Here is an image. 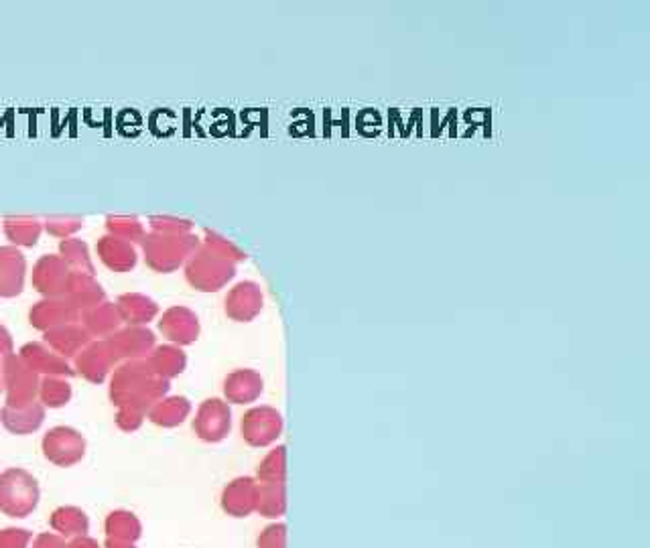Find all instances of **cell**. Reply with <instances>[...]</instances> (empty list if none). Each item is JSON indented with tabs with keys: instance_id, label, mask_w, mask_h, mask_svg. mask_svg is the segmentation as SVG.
Listing matches in <instances>:
<instances>
[{
	"instance_id": "13",
	"label": "cell",
	"mask_w": 650,
	"mask_h": 548,
	"mask_svg": "<svg viewBox=\"0 0 650 548\" xmlns=\"http://www.w3.org/2000/svg\"><path fill=\"white\" fill-rule=\"evenodd\" d=\"M70 274L59 254H45L33 266V289L43 297H61Z\"/></svg>"
},
{
	"instance_id": "8",
	"label": "cell",
	"mask_w": 650,
	"mask_h": 548,
	"mask_svg": "<svg viewBox=\"0 0 650 548\" xmlns=\"http://www.w3.org/2000/svg\"><path fill=\"white\" fill-rule=\"evenodd\" d=\"M118 364L130 360H145L157 346V337L147 325H126L118 327L110 337H106Z\"/></svg>"
},
{
	"instance_id": "43",
	"label": "cell",
	"mask_w": 650,
	"mask_h": 548,
	"mask_svg": "<svg viewBox=\"0 0 650 548\" xmlns=\"http://www.w3.org/2000/svg\"><path fill=\"white\" fill-rule=\"evenodd\" d=\"M104 548H137V546H135L133 542H122V540H112V538H108Z\"/></svg>"
},
{
	"instance_id": "26",
	"label": "cell",
	"mask_w": 650,
	"mask_h": 548,
	"mask_svg": "<svg viewBox=\"0 0 650 548\" xmlns=\"http://www.w3.org/2000/svg\"><path fill=\"white\" fill-rule=\"evenodd\" d=\"M80 323L84 325V329L94 337H110L118 327H120V317L114 309V303L110 301H102L86 311L80 313Z\"/></svg>"
},
{
	"instance_id": "38",
	"label": "cell",
	"mask_w": 650,
	"mask_h": 548,
	"mask_svg": "<svg viewBox=\"0 0 650 548\" xmlns=\"http://www.w3.org/2000/svg\"><path fill=\"white\" fill-rule=\"evenodd\" d=\"M256 548H287V524H269L256 538Z\"/></svg>"
},
{
	"instance_id": "5",
	"label": "cell",
	"mask_w": 650,
	"mask_h": 548,
	"mask_svg": "<svg viewBox=\"0 0 650 548\" xmlns=\"http://www.w3.org/2000/svg\"><path fill=\"white\" fill-rule=\"evenodd\" d=\"M0 382L7 392V406H23L37 400L41 378L19 354H9L0 362Z\"/></svg>"
},
{
	"instance_id": "40",
	"label": "cell",
	"mask_w": 650,
	"mask_h": 548,
	"mask_svg": "<svg viewBox=\"0 0 650 548\" xmlns=\"http://www.w3.org/2000/svg\"><path fill=\"white\" fill-rule=\"evenodd\" d=\"M145 415H139V413H133V410H116V417H114V423L120 431L124 433H135L137 429L143 427L145 423Z\"/></svg>"
},
{
	"instance_id": "24",
	"label": "cell",
	"mask_w": 650,
	"mask_h": 548,
	"mask_svg": "<svg viewBox=\"0 0 650 548\" xmlns=\"http://www.w3.org/2000/svg\"><path fill=\"white\" fill-rule=\"evenodd\" d=\"M189 413H191L189 398L165 396L149 408L147 419L161 429H175L187 421Z\"/></svg>"
},
{
	"instance_id": "36",
	"label": "cell",
	"mask_w": 650,
	"mask_h": 548,
	"mask_svg": "<svg viewBox=\"0 0 650 548\" xmlns=\"http://www.w3.org/2000/svg\"><path fill=\"white\" fill-rule=\"evenodd\" d=\"M204 244L210 246L212 250H216L218 254L226 256L228 260L236 262V264L246 260V252H244V250H240L232 240L224 238L222 234H218V232H214V230H206V232H204Z\"/></svg>"
},
{
	"instance_id": "29",
	"label": "cell",
	"mask_w": 650,
	"mask_h": 548,
	"mask_svg": "<svg viewBox=\"0 0 650 548\" xmlns=\"http://www.w3.org/2000/svg\"><path fill=\"white\" fill-rule=\"evenodd\" d=\"M263 518L277 520L287 512V484H260L256 486V508Z\"/></svg>"
},
{
	"instance_id": "41",
	"label": "cell",
	"mask_w": 650,
	"mask_h": 548,
	"mask_svg": "<svg viewBox=\"0 0 650 548\" xmlns=\"http://www.w3.org/2000/svg\"><path fill=\"white\" fill-rule=\"evenodd\" d=\"M9 354H13V335L3 323H0V360Z\"/></svg>"
},
{
	"instance_id": "25",
	"label": "cell",
	"mask_w": 650,
	"mask_h": 548,
	"mask_svg": "<svg viewBox=\"0 0 650 548\" xmlns=\"http://www.w3.org/2000/svg\"><path fill=\"white\" fill-rule=\"evenodd\" d=\"M145 364L149 366V370L171 382V378H177L179 374H183L185 366H187V354L173 344H165V346H155V350L145 358Z\"/></svg>"
},
{
	"instance_id": "21",
	"label": "cell",
	"mask_w": 650,
	"mask_h": 548,
	"mask_svg": "<svg viewBox=\"0 0 650 548\" xmlns=\"http://www.w3.org/2000/svg\"><path fill=\"white\" fill-rule=\"evenodd\" d=\"M29 321L37 331H49L57 325L80 321V315L65 303L61 297H45L33 303L29 311Z\"/></svg>"
},
{
	"instance_id": "4",
	"label": "cell",
	"mask_w": 650,
	"mask_h": 548,
	"mask_svg": "<svg viewBox=\"0 0 650 548\" xmlns=\"http://www.w3.org/2000/svg\"><path fill=\"white\" fill-rule=\"evenodd\" d=\"M41 498L37 479L21 467L0 473V512L11 518H27L35 512Z\"/></svg>"
},
{
	"instance_id": "17",
	"label": "cell",
	"mask_w": 650,
	"mask_h": 548,
	"mask_svg": "<svg viewBox=\"0 0 650 548\" xmlns=\"http://www.w3.org/2000/svg\"><path fill=\"white\" fill-rule=\"evenodd\" d=\"M61 299L80 315L82 311L106 301V291L96 281V277H92V274L72 272Z\"/></svg>"
},
{
	"instance_id": "34",
	"label": "cell",
	"mask_w": 650,
	"mask_h": 548,
	"mask_svg": "<svg viewBox=\"0 0 650 548\" xmlns=\"http://www.w3.org/2000/svg\"><path fill=\"white\" fill-rule=\"evenodd\" d=\"M104 226L110 236H116L130 244H141L147 236L143 222L135 216H106Z\"/></svg>"
},
{
	"instance_id": "32",
	"label": "cell",
	"mask_w": 650,
	"mask_h": 548,
	"mask_svg": "<svg viewBox=\"0 0 650 548\" xmlns=\"http://www.w3.org/2000/svg\"><path fill=\"white\" fill-rule=\"evenodd\" d=\"M260 484H287V447H275L256 469Z\"/></svg>"
},
{
	"instance_id": "10",
	"label": "cell",
	"mask_w": 650,
	"mask_h": 548,
	"mask_svg": "<svg viewBox=\"0 0 650 548\" xmlns=\"http://www.w3.org/2000/svg\"><path fill=\"white\" fill-rule=\"evenodd\" d=\"M118 360L114 358L106 339H92L90 344L76 356L74 372L92 384L106 382L108 374L116 368Z\"/></svg>"
},
{
	"instance_id": "33",
	"label": "cell",
	"mask_w": 650,
	"mask_h": 548,
	"mask_svg": "<svg viewBox=\"0 0 650 548\" xmlns=\"http://www.w3.org/2000/svg\"><path fill=\"white\" fill-rule=\"evenodd\" d=\"M37 400L47 408H63L72 400V386L61 376H43Z\"/></svg>"
},
{
	"instance_id": "39",
	"label": "cell",
	"mask_w": 650,
	"mask_h": 548,
	"mask_svg": "<svg viewBox=\"0 0 650 548\" xmlns=\"http://www.w3.org/2000/svg\"><path fill=\"white\" fill-rule=\"evenodd\" d=\"M33 534L23 528L0 530V548H29Z\"/></svg>"
},
{
	"instance_id": "6",
	"label": "cell",
	"mask_w": 650,
	"mask_h": 548,
	"mask_svg": "<svg viewBox=\"0 0 650 548\" xmlns=\"http://www.w3.org/2000/svg\"><path fill=\"white\" fill-rule=\"evenodd\" d=\"M283 427H285L283 415L277 408L254 406L244 413L242 423H240V433H242V439L246 441V445L263 449V447L277 443V439L283 433Z\"/></svg>"
},
{
	"instance_id": "3",
	"label": "cell",
	"mask_w": 650,
	"mask_h": 548,
	"mask_svg": "<svg viewBox=\"0 0 650 548\" xmlns=\"http://www.w3.org/2000/svg\"><path fill=\"white\" fill-rule=\"evenodd\" d=\"M200 244L202 240L193 232L189 234L149 232L143 238L141 248L147 266L159 274H167L181 268L187 262V258L198 250Z\"/></svg>"
},
{
	"instance_id": "28",
	"label": "cell",
	"mask_w": 650,
	"mask_h": 548,
	"mask_svg": "<svg viewBox=\"0 0 650 548\" xmlns=\"http://www.w3.org/2000/svg\"><path fill=\"white\" fill-rule=\"evenodd\" d=\"M49 524H51L53 532L63 538L86 536V532L90 530V518L86 516V512L82 508H76V506L57 508L51 514Z\"/></svg>"
},
{
	"instance_id": "31",
	"label": "cell",
	"mask_w": 650,
	"mask_h": 548,
	"mask_svg": "<svg viewBox=\"0 0 650 548\" xmlns=\"http://www.w3.org/2000/svg\"><path fill=\"white\" fill-rule=\"evenodd\" d=\"M59 258L65 262V266L70 268V272H80V274H92L94 277V262L90 256V248L84 240L80 238H65L59 242Z\"/></svg>"
},
{
	"instance_id": "15",
	"label": "cell",
	"mask_w": 650,
	"mask_h": 548,
	"mask_svg": "<svg viewBox=\"0 0 650 548\" xmlns=\"http://www.w3.org/2000/svg\"><path fill=\"white\" fill-rule=\"evenodd\" d=\"M19 358L39 376L43 374V376L70 378L76 374L68 360L57 356L53 350H49L45 344H41V341H29V344H25L19 350Z\"/></svg>"
},
{
	"instance_id": "35",
	"label": "cell",
	"mask_w": 650,
	"mask_h": 548,
	"mask_svg": "<svg viewBox=\"0 0 650 548\" xmlns=\"http://www.w3.org/2000/svg\"><path fill=\"white\" fill-rule=\"evenodd\" d=\"M84 226V220L80 216H47L43 220V230H47L51 236L65 240L72 238L76 232H80Z\"/></svg>"
},
{
	"instance_id": "11",
	"label": "cell",
	"mask_w": 650,
	"mask_h": 548,
	"mask_svg": "<svg viewBox=\"0 0 650 548\" xmlns=\"http://www.w3.org/2000/svg\"><path fill=\"white\" fill-rule=\"evenodd\" d=\"M159 331L163 337H167L173 346H191L198 341L202 325L198 315H195L189 307H169L161 319H159Z\"/></svg>"
},
{
	"instance_id": "16",
	"label": "cell",
	"mask_w": 650,
	"mask_h": 548,
	"mask_svg": "<svg viewBox=\"0 0 650 548\" xmlns=\"http://www.w3.org/2000/svg\"><path fill=\"white\" fill-rule=\"evenodd\" d=\"M27 260L15 246H0V297L13 299L25 289Z\"/></svg>"
},
{
	"instance_id": "19",
	"label": "cell",
	"mask_w": 650,
	"mask_h": 548,
	"mask_svg": "<svg viewBox=\"0 0 650 548\" xmlns=\"http://www.w3.org/2000/svg\"><path fill=\"white\" fill-rule=\"evenodd\" d=\"M45 421V406L33 400L23 406H3L0 408V423L13 435H31L41 429Z\"/></svg>"
},
{
	"instance_id": "9",
	"label": "cell",
	"mask_w": 650,
	"mask_h": 548,
	"mask_svg": "<svg viewBox=\"0 0 650 548\" xmlns=\"http://www.w3.org/2000/svg\"><path fill=\"white\" fill-rule=\"evenodd\" d=\"M232 431V408L222 398H208L193 419V433L204 443H222Z\"/></svg>"
},
{
	"instance_id": "44",
	"label": "cell",
	"mask_w": 650,
	"mask_h": 548,
	"mask_svg": "<svg viewBox=\"0 0 650 548\" xmlns=\"http://www.w3.org/2000/svg\"><path fill=\"white\" fill-rule=\"evenodd\" d=\"M0 362H3V360H0ZM0 392H3V382H0Z\"/></svg>"
},
{
	"instance_id": "37",
	"label": "cell",
	"mask_w": 650,
	"mask_h": 548,
	"mask_svg": "<svg viewBox=\"0 0 650 548\" xmlns=\"http://www.w3.org/2000/svg\"><path fill=\"white\" fill-rule=\"evenodd\" d=\"M151 232L159 234H189L193 230V222L177 216H151L149 218Z\"/></svg>"
},
{
	"instance_id": "18",
	"label": "cell",
	"mask_w": 650,
	"mask_h": 548,
	"mask_svg": "<svg viewBox=\"0 0 650 548\" xmlns=\"http://www.w3.org/2000/svg\"><path fill=\"white\" fill-rule=\"evenodd\" d=\"M256 486L254 477H236L224 488L220 504L222 510L232 518H246L256 508Z\"/></svg>"
},
{
	"instance_id": "7",
	"label": "cell",
	"mask_w": 650,
	"mask_h": 548,
	"mask_svg": "<svg viewBox=\"0 0 650 548\" xmlns=\"http://www.w3.org/2000/svg\"><path fill=\"white\" fill-rule=\"evenodd\" d=\"M43 455L57 467H72L86 455V439L74 427H53L41 443Z\"/></svg>"
},
{
	"instance_id": "1",
	"label": "cell",
	"mask_w": 650,
	"mask_h": 548,
	"mask_svg": "<svg viewBox=\"0 0 650 548\" xmlns=\"http://www.w3.org/2000/svg\"><path fill=\"white\" fill-rule=\"evenodd\" d=\"M167 392L169 380L155 376L145 360L122 362L112 370L110 400L116 410H133L147 417L149 408L165 398Z\"/></svg>"
},
{
	"instance_id": "20",
	"label": "cell",
	"mask_w": 650,
	"mask_h": 548,
	"mask_svg": "<svg viewBox=\"0 0 650 548\" xmlns=\"http://www.w3.org/2000/svg\"><path fill=\"white\" fill-rule=\"evenodd\" d=\"M96 252L106 268L112 272H130L139 262V252L135 244L120 240L116 236L104 234L96 242Z\"/></svg>"
},
{
	"instance_id": "22",
	"label": "cell",
	"mask_w": 650,
	"mask_h": 548,
	"mask_svg": "<svg viewBox=\"0 0 650 548\" xmlns=\"http://www.w3.org/2000/svg\"><path fill=\"white\" fill-rule=\"evenodd\" d=\"M265 390V380L256 370L240 368L226 376L224 380V396L228 404H250L260 398Z\"/></svg>"
},
{
	"instance_id": "27",
	"label": "cell",
	"mask_w": 650,
	"mask_h": 548,
	"mask_svg": "<svg viewBox=\"0 0 650 548\" xmlns=\"http://www.w3.org/2000/svg\"><path fill=\"white\" fill-rule=\"evenodd\" d=\"M3 230L15 248H33L43 232V222L35 216H5Z\"/></svg>"
},
{
	"instance_id": "14",
	"label": "cell",
	"mask_w": 650,
	"mask_h": 548,
	"mask_svg": "<svg viewBox=\"0 0 650 548\" xmlns=\"http://www.w3.org/2000/svg\"><path fill=\"white\" fill-rule=\"evenodd\" d=\"M92 341V335L80 321L63 323L45 331V346L61 358H76Z\"/></svg>"
},
{
	"instance_id": "12",
	"label": "cell",
	"mask_w": 650,
	"mask_h": 548,
	"mask_svg": "<svg viewBox=\"0 0 650 548\" xmlns=\"http://www.w3.org/2000/svg\"><path fill=\"white\" fill-rule=\"evenodd\" d=\"M263 305H265L263 289H260V285L254 281H242L234 285L224 299L226 315L238 323H248L256 319L260 311H263Z\"/></svg>"
},
{
	"instance_id": "2",
	"label": "cell",
	"mask_w": 650,
	"mask_h": 548,
	"mask_svg": "<svg viewBox=\"0 0 650 548\" xmlns=\"http://www.w3.org/2000/svg\"><path fill=\"white\" fill-rule=\"evenodd\" d=\"M236 277V262L218 254L204 242L185 262V281L200 293H216Z\"/></svg>"
},
{
	"instance_id": "30",
	"label": "cell",
	"mask_w": 650,
	"mask_h": 548,
	"mask_svg": "<svg viewBox=\"0 0 650 548\" xmlns=\"http://www.w3.org/2000/svg\"><path fill=\"white\" fill-rule=\"evenodd\" d=\"M106 534L112 540H122V542H137L143 536V524L141 520L128 510H114L108 514L104 522Z\"/></svg>"
},
{
	"instance_id": "42",
	"label": "cell",
	"mask_w": 650,
	"mask_h": 548,
	"mask_svg": "<svg viewBox=\"0 0 650 548\" xmlns=\"http://www.w3.org/2000/svg\"><path fill=\"white\" fill-rule=\"evenodd\" d=\"M68 548H100V546H98V542L94 538L78 536V538H72V542L68 544Z\"/></svg>"
},
{
	"instance_id": "23",
	"label": "cell",
	"mask_w": 650,
	"mask_h": 548,
	"mask_svg": "<svg viewBox=\"0 0 650 548\" xmlns=\"http://www.w3.org/2000/svg\"><path fill=\"white\" fill-rule=\"evenodd\" d=\"M120 323L147 325L159 315V303L143 293H122L114 301Z\"/></svg>"
}]
</instances>
